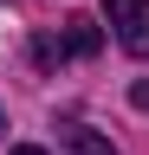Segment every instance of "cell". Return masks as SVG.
<instances>
[{
	"instance_id": "5",
	"label": "cell",
	"mask_w": 149,
	"mask_h": 155,
	"mask_svg": "<svg viewBox=\"0 0 149 155\" xmlns=\"http://www.w3.org/2000/svg\"><path fill=\"white\" fill-rule=\"evenodd\" d=\"M13 155H46V149H13Z\"/></svg>"
},
{
	"instance_id": "4",
	"label": "cell",
	"mask_w": 149,
	"mask_h": 155,
	"mask_svg": "<svg viewBox=\"0 0 149 155\" xmlns=\"http://www.w3.org/2000/svg\"><path fill=\"white\" fill-rule=\"evenodd\" d=\"M130 104H136V110H149V78H143V84H130Z\"/></svg>"
},
{
	"instance_id": "2",
	"label": "cell",
	"mask_w": 149,
	"mask_h": 155,
	"mask_svg": "<svg viewBox=\"0 0 149 155\" xmlns=\"http://www.w3.org/2000/svg\"><path fill=\"white\" fill-rule=\"evenodd\" d=\"M97 45H104V32L91 26V19H65V32H59V52L65 58H91Z\"/></svg>"
},
{
	"instance_id": "3",
	"label": "cell",
	"mask_w": 149,
	"mask_h": 155,
	"mask_svg": "<svg viewBox=\"0 0 149 155\" xmlns=\"http://www.w3.org/2000/svg\"><path fill=\"white\" fill-rule=\"evenodd\" d=\"M59 155H117V142L97 136V129H84V123H71V129L59 136Z\"/></svg>"
},
{
	"instance_id": "1",
	"label": "cell",
	"mask_w": 149,
	"mask_h": 155,
	"mask_svg": "<svg viewBox=\"0 0 149 155\" xmlns=\"http://www.w3.org/2000/svg\"><path fill=\"white\" fill-rule=\"evenodd\" d=\"M104 19L130 58H149V0H104Z\"/></svg>"
}]
</instances>
